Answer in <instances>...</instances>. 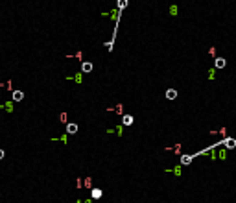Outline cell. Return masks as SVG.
I'll return each mask as SVG.
<instances>
[{
	"instance_id": "obj_1",
	"label": "cell",
	"mask_w": 236,
	"mask_h": 203,
	"mask_svg": "<svg viewBox=\"0 0 236 203\" xmlns=\"http://www.w3.org/2000/svg\"><path fill=\"white\" fill-rule=\"evenodd\" d=\"M166 98L168 100H175L177 98V91H175V89H168V91H166Z\"/></svg>"
},
{
	"instance_id": "obj_2",
	"label": "cell",
	"mask_w": 236,
	"mask_h": 203,
	"mask_svg": "<svg viewBox=\"0 0 236 203\" xmlns=\"http://www.w3.org/2000/svg\"><path fill=\"white\" fill-rule=\"evenodd\" d=\"M122 122H124V126H131V124H133V117H131V115H124Z\"/></svg>"
},
{
	"instance_id": "obj_3",
	"label": "cell",
	"mask_w": 236,
	"mask_h": 203,
	"mask_svg": "<svg viewBox=\"0 0 236 203\" xmlns=\"http://www.w3.org/2000/svg\"><path fill=\"white\" fill-rule=\"evenodd\" d=\"M192 157H194V155H183V157H181V163H183V164H190V163H192Z\"/></svg>"
},
{
	"instance_id": "obj_4",
	"label": "cell",
	"mask_w": 236,
	"mask_h": 203,
	"mask_svg": "<svg viewBox=\"0 0 236 203\" xmlns=\"http://www.w3.org/2000/svg\"><path fill=\"white\" fill-rule=\"evenodd\" d=\"M225 146H227V148H234V146H236V140H234V139H225Z\"/></svg>"
},
{
	"instance_id": "obj_5",
	"label": "cell",
	"mask_w": 236,
	"mask_h": 203,
	"mask_svg": "<svg viewBox=\"0 0 236 203\" xmlns=\"http://www.w3.org/2000/svg\"><path fill=\"white\" fill-rule=\"evenodd\" d=\"M216 66H218V69H223V66H225V59H223V57H218V59H216Z\"/></svg>"
},
{
	"instance_id": "obj_6",
	"label": "cell",
	"mask_w": 236,
	"mask_h": 203,
	"mask_svg": "<svg viewBox=\"0 0 236 203\" xmlns=\"http://www.w3.org/2000/svg\"><path fill=\"white\" fill-rule=\"evenodd\" d=\"M92 198H94V199L102 198V190H100V188H94V190H92Z\"/></svg>"
},
{
	"instance_id": "obj_7",
	"label": "cell",
	"mask_w": 236,
	"mask_h": 203,
	"mask_svg": "<svg viewBox=\"0 0 236 203\" xmlns=\"http://www.w3.org/2000/svg\"><path fill=\"white\" fill-rule=\"evenodd\" d=\"M66 129H68V133H76V131H78V126H76V124H68Z\"/></svg>"
},
{
	"instance_id": "obj_8",
	"label": "cell",
	"mask_w": 236,
	"mask_h": 203,
	"mask_svg": "<svg viewBox=\"0 0 236 203\" xmlns=\"http://www.w3.org/2000/svg\"><path fill=\"white\" fill-rule=\"evenodd\" d=\"M83 70H85V72H90V70H92V65H90V63H83Z\"/></svg>"
},
{
	"instance_id": "obj_9",
	"label": "cell",
	"mask_w": 236,
	"mask_h": 203,
	"mask_svg": "<svg viewBox=\"0 0 236 203\" xmlns=\"http://www.w3.org/2000/svg\"><path fill=\"white\" fill-rule=\"evenodd\" d=\"M13 98H15V100H20V98H22V93H15Z\"/></svg>"
},
{
	"instance_id": "obj_10",
	"label": "cell",
	"mask_w": 236,
	"mask_h": 203,
	"mask_svg": "<svg viewBox=\"0 0 236 203\" xmlns=\"http://www.w3.org/2000/svg\"><path fill=\"white\" fill-rule=\"evenodd\" d=\"M2 155H4V153H2V151H0V157H2Z\"/></svg>"
}]
</instances>
